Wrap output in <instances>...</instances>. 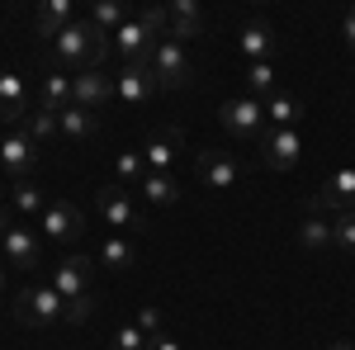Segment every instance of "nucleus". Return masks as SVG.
Listing matches in <instances>:
<instances>
[{
  "label": "nucleus",
  "mask_w": 355,
  "mask_h": 350,
  "mask_svg": "<svg viewBox=\"0 0 355 350\" xmlns=\"http://www.w3.org/2000/svg\"><path fill=\"white\" fill-rule=\"evenodd\" d=\"M48 48H53L57 71H67V76H76V71H100L105 57H110V48H114V33L95 28L90 19H76L71 28H62Z\"/></svg>",
  "instance_id": "obj_1"
},
{
  "label": "nucleus",
  "mask_w": 355,
  "mask_h": 350,
  "mask_svg": "<svg viewBox=\"0 0 355 350\" xmlns=\"http://www.w3.org/2000/svg\"><path fill=\"white\" fill-rule=\"evenodd\" d=\"M162 38H166V10L152 5V10H137L133 19L114 33V48L123 53V67H128V62H152Z\"/></svg>",
  "instance_id": "obj_2"
},
{
  "label": "nucleus",
  "mask_w": 355,
  "mask_h": 350,
  "mask_svg": "<svg viewBox=\"0 0 355 350\" xmlns=\"http://www.w3.org/2000/svg\"><path fill=\"white\" fill-rule=\"evenodd\" d=\"M95 209H100V218L110 222V227H119V232H147L152 227V218H147V209H137V199L128 194L123 185H100V194H95Z\"/></svg>",
  "instance_id": "obj_3"
},
{
  "label": "nucleus",
  "mask_w": 355,
  "mask_h": 350,
  "mask_svg": "<svg viewBox=\"0 0 355 350\" xmlns=\"http://www.w3.org/2000/svg\"><path fill=\"white\" fill-rule=\"evenodd\" d=\"M15 317L24 326H53L67 322V298L57 294L53 284H28L15 294Z\"/></svg>",
  "instance_id": "obj_4"
},
{
  "label": "nucleus",
  "mask_w": 355,
  "mask_h": 350,
  "mask_svg": "<svg viewBox=\"0 0 355 350\" xmlns=\"http://www.w3.org/2000/svg\"><path fill=\"white\" fill-rule=\"evenodd\" d=\"M218 123H223L232 137H237V142H261V137L270 133V123H266V105H261V100H251V95L223 100Z\"/></svg>",
  "instance_id": "obj_5"
},
{
  "label": "nucleus",
  "mask_w": 355,
  "mask_h": 350,
  "mask_svg": "<svg viewBox=\"0 0 355 350\" xmlns=\"http://www.w3.org/2000/svg\"><path fill=\"white\" fill-rule=\"evenodd\" d=\"M147 67L157 71V81H162L166 90H185V85L194 81V57H190V48L175 43V38H162Z\"/></svg>",
  "instance_id": "obj_6"
},
{
  "label": "nucleus",
  "mask_w": 355,
  "mask_h": 350,
  "mask_svg": "<svg viewBox=\"0 0 355 350\" xmlns=\"http://www.w3.org/2000/svg\"><path fill=\"white\" fill-rule=\"evenodd\" d=\"M194 175L209 189H237L246 180V161L232 157V152H223V147H204V152L194 157Z\"/></svg>",
  "instance_id": "obj_7"
},
{
  "label": "nucleus",
  "mask_w": 355,
  "mask_h": 350,
  "mask_svg": "<svg viewBox=\"0 0 355 350\" xmlns=\"http://www.w3.org/2000/svg\"><path fill=\"white\" fill-rule=\"evenodd\" d=\"M355 209V166H341L331 170L318 194H308V213H351Z\"/></svg>",
  "instance_id": "obj_8"
},
{
  "label": "nucleus",
  "mask_w": 355,
  "mask_h": 350,
  "mask_svg": "<svg viewBox=\"0 0 355 350\" xmlns=\"http://www.w3.org/2000/svg\"><path fill=\"white\" fill-rule=\"evenodd\" d=\"M157 90H162V81H157V71L147 67V62H128L119 76H114V100H123L128 109H142L157 100Z\"/></svg>",
  "instance_id": "obj_9"
},
{
  "label": "nucleus",
  "mask_w": 355,
  "mask_h": 350,
  "mask_svg": "<svg viewBox=\"0 0 355 350\" xmlns=\"http://www.w3.org/2000/svg\"><path fill=\"white\" fill-rule=\"evenodd\" d=\"M33 166H38V142H33L24 128H10V133L0 137V170H5L10 180H28Z\"/></svg>",
  "instance_id": "obj_10"
},
{
  "label": "nucleus",
  "mask_w": 355,
  "mask_h": 350,
  "mask_svg": "<svg viewBox=\"0 0 355 350\" xmlns=\"http://www.w3.org/2000/svg\"><path fill=\"white\" fill-rule=\"evenodd\" d=\"M256 147H261V166L266 170H294L299 152H303V137H299V128H270Z\"/></svg>",
  "instance_id": "obj_11"
},
{
  "label": "nucleus",
  "mask_w": 355,
  "mask_h": 350,
  "mask_svg": "<svg viewBox=\"0 0 355 350\" xmlns=\"http://www.w3.org/2000/svg\"><path fill=\"white\" fill-rule=\"evenodd\" d=\"M90 279H95V261H90V256H67V261L53 270V289L67 298V303H76V298L90 294Z\"/></svg>",
  "instance_id": "obj_12"
},
{
  "label": "nucleus",
  "mask_w": 355,
  "mask_h": 350,
  "mask_svg": "<svg viewBox=\"0 0 355 350\" xmlns=\"http://www.w3.org/2000/svg\"><path fill=\"white\" fill-rule=\"evenodd\" d=\"M110 100H114V76L105 71V67H100V71H76V76H71V105L100 114Z\"/></svg>",
  "instance_id": "obj_13"
},
{
  "label": "nucleus",
  "mask_w": 355,
  "mask_h": 350,
  "mask_svg": "<svg viewBox=\"0 0 355 350\" xmlns=\"http://www.w3.org/2000/svg\"><path fill=\"white\" fill-rule=\"evenodd\" d=\"M43 237L48 242H76L81 237V227H85V218H81V209L76 204H67V199H53L48 209H43Z\"/></svg>",
  "instance_id": "obj_14"
},
{
  "label": "nucleus",
  "mask_w": 355,
  "mask_h": 350,
  "mask_svg": "<svg viewBox=\"0 0 355 350\" xmlns=\"http://www.w3.org/2000/svg\"><path fill=\"white\" fill-rule=\"evenodd\" d=\"M28 114H33V100H28L24 76H15V71H0V123H10V128H24Z\"/></svg>",
  "instance_id": "obj_15"
},
{
  "label": "nucleus",
  "mask_w": 355,
  "mask_h": 350,
  "mask_svg": "<svg viewBox=\"0 0 355 350\" xmlns=\"http://www.w3.org/2000/svg\"><path fill=\"white\" fill-rule=\"evenodd\" d=\"M237 48H242L246 67H251V62H275V53H279V33L270 28V19H246Z\"/></svg>",
  "instance_id": "obj_16"
},
{
  "label": "nucleus",
  "mask_w": 355,
  "mask_h": 350,
  "mask_svg": "<svg viewBox=\"0 0 355 350\" xmlns=\"http://www.w3.org/2000/svg\"><path fill=\"white\" fill-rule=\"evenodd\" d=\"M166 38H175V43H185V38H199L204 33V10L194 5V0H166Z\"/></svg>",
  "instance_id": "obj_17"
},
{
  "label": "nucleus",
  "mask_w": 355,
  "mask_h": 350,
  "mask_svg": "<svg viewBox=\"0 0 355 350\" xmlns=\"http://www.w3.org/2000/svg\"><path fill=\"white\" fill-rule=\"evenodd\" d=\"M0 251H5L19 270H33L38 261H43V242H38V232H33V227H19V222L0 237Z\"/></svg>",
  "instance_id": "obj_18"
},
{
  "label": "nucleus",
  "mask_w": 355,
  "mask_h": 350,
  "mask_svg": "<svg viewBox=\"0 0 355 350\" xmlns=\"http://www.w3.org/2000/svg\"><path fill=\"white\" fill-rule=\"evenodd\" d=\"M180 142H185V133H180V128H157V133L147 137V147H142L147 170H171L175 152H180Z\"/></svg>",
  "instance_id": "obj_19"
},
{
  "label": "nucleus",
  "mask_w": 355,
  "mask_h": 350,
  "mask_svg": "<svg viewBox=\"0 0 355 350\" xmlns=\"http://www.w3.org/2000/svg\"><path fill=\"white\" fill-rule=\"evenodd\" d=\"M33 24H38V38H48V43H53L62 28L76 24V5H71V0H43V5H38V15H33Z\"/></svg>",
  "instance_id": "obj_20"
},
{
  "label": "nucleus",
  "mask_w": 355,
  "mask_h": 350,
  "mask_svg": "<svg viewBox=\"0 0 355 350\" xmlns=\"http://www.w3.org/2000/svg\"><path fill=\"white\" fill-rule=\"evenodd\" d=\"M57 133L67 137V142H90V137L100 133V114H90V109L71 105L57 114Z\"/></svg>",
  "instance_id": "obj_21"
},
{
  "label": "nucleus",
  "mask_w": 355,
  "mask_h": 350,
  "mask_svg": "<svg viewBox=\"0 0 355 350\" xmlns=\"http://www.w3.org/2000/svg\"><path fill=\"white\" fill-rule=\"evenodd\" d=\"M38 109H48V114L71 109V76H67V71H48V76L38 81Z\"/></svg>",
  "instance_id": "obj_22"
},
{
  "label": "nucleus",
  "mask_w": 355,
  "mask_h": 350,
  "mask_svg": "<svg viewBox=\"0 0 355 350\" xmlns=\"http://www.w3.org/2000/svg\"><path fill=\"white\" fill-rule=\"evenodd\" d=\"M299 246L303 251H336V227L322 213H308L299 222Z\"/></svg>",
  "instance_id": "obj_23"
},
{
  "label": "nucleus",
  "mask_w": 355,
  "mask_h": 350,
  "mask_svg": "<svg viewBox=\"0 0 355 350\" xmlns=\"http://www.w3.org/2000/svg\"><path fill=\"white\" fill-rule=\"evenodd\" d=\"M53 199L43 194V189L33 185V180H10V209L24 218H43V209H48Z\"/></svg>",
  "instance_id": "obj_24"
},
{
  "label": "nucleus",
  "mask_w": 355,
  "mask_h": 350,
  "mask_svg": "<svg viewBox=\"0 0 355 350\" xmlns=\"http://www.w3.org/2000/svg\"><path fill=\"white\" fill-rule=\"evenodd\" d=\"M303 114H308V109H303L299 95H284V90H279V95L266 100V123H270V128H299Z\"/></svg>",
  "instance_id": "obj_25"
},
{
  "label": "nucleus",
  "mask_w": 355,
  "mask_h": 350,
  "mask_svg": "<svg viewBox=\"0 0 355 350\" xmlns=\"http://www.w3.org/2000/svg\"><path fill=\"white\" fill-rule=\"evenodd\" d=\"M242 81H246V95L251 100H270V95H279V76H275V62H251L242 71Z\"/></svg>",
  "instance_id": "obj_26"
},
{
  "label": "nucleus",
  "mask_w": 355,
  "mask_h": 350,
  "mask_svg": "<svg viewBox=\"0 0 355 350\" xmlns=\"http://www.w3.org/2000/svg\"><path fill=\"white\" fill-rule=\"evenodd\" d=\"M85 19H90L95 28H105V33H119V28H123L128 19H133V10H128L123 0H95Z\"/></svg>",
  "instance_id": "obj_27"
},
{
  "label": "nucleus",
  "mask_w": 355,
  "mask_h": 350,
  "mask_svg": "<svg viewBox=\"0 0 355 350\" xmlns=\"http://www.w3.org/2000/svg\"><path fill=\"white\" fill-rule=\"evenodd\" d=\"M137 189H142L147 204H175V199H180V185L171 180V170H147Z\"/></svg>",
  "instance_id": "obj_28"
},
{
  "label": "nucleus",
  "mask_w": 355,
  "mask_h": 350,
  "mask_svg": "<svg viewBox=\"0 0 355 350\" xmlns=\"http://www.w3.org/2000/svg\"><path fill=\"white\" fill-rule=\"evenodd\" d=\"M100 265H110V270H133L137 265V251L128 237H105L100 242Z\"/></svg>",
  "instance_id": "obj_29"
},
{
  "label": "nucleus",
  "mask_w": 355,
  "mask_h": 350,
  "mask_svg": "<svg viewBox=\"0 0 355 350\" xmlns=\"http://www.w3.org/2000/svg\"><path fill=\"white\" fill-rule=\"evenodd\" d=\"M114 175H119L123 185H142V175H147V161H142V152H123V157L114 161Z\"/></svg>",
  "instance_id": "obj_30"
},
{
  "label": "nucleus",
  "mask_w": 355,
  "mask_h": 350,
  "mask_svg": "<svg viewBox=\"0 0 355 350\" xmlns=\"http://www.w3.org/2000/svg\"><path fill=\"white\" fill-rule=\"evenodd\" d=\"M24 133L33 137V142H48V137L57 133V114H48V109H33L24 119Z\"/></svg>",
  "instance_id": "obj_31"
},
{
  "label": "nucleus",
  "mask_w": 355,
  "mask_h": 350,
  "mask_svg": "<svg viewBox=\"0 0 355 350\" xmlns=\"http://www.w3.org/2000/svg\"><path fill=\"white\" fill-rule=\"evenodd\" d=\"M336 251H346V256H355V209L351 213H336Z\"/></svg>",
  "instance_id": "obj_32"
},
{
  "label": "nucleus",
  "mask_w": 355,
  "mask_h": 350,
  "mask_svg": "<svg viewBox=\"0 0 355 350\" xmlns=\"http://www.w3.org/2000/svg\"><path fill=\"white\" fill-rule=\"evenodd\" d=\"M110 350H147V336L137 331V322H128V326H119V331H114Z\"/></svg>",
  "instance_id": "obj_33"
},
{
  "label": "nucleus",
  "mask_w": 355,
  "mask_h": 350,
  "mask_svg": "<svg viewBox=\"0 0 355 350\" xmlns=\"http://www.w3.org/2000/svg\"><path fill=\"white\" fill-rule=\"evenodd\" d=\"M137 331H142V336H162V331H166L162 313H157L152 303H142V308H137Z\"/></svg>",
  "instance_id": "obj_34"
},
{
  "label": "nucleus",
  "mask_w": 355,
  "mask_h": 350,
  "mask_svg": "<svg viewBox=\"0 0 355 350\" xmlns=\"http://www.w3.org/2000/svg\"><path fill=\"white\" fill-rule=\"evenodd\" d=\"M95 313V294H85V298H76V303H67V322H85Z\"/></svg>",
  "instance_id": "obj_35"
},
{
  "label": "nucleus",
  "mask_w": 355,
  "mask_h": 350,
  "mask_svg": "<svg viewBox=\"0 0 355 350\" xmlns=\"http://www.w3.org/2000/svg\"><path fill=\"white\" fill-rule=\"evenodd\" d=\"M147 350H185V346H180L175 336H166V331H162V336H147Z\"/></svg>",
  "instance_id": "obj_36"
},
{
  "label": "nucleus",
  "mask_w": 355,
  "mask_h": 350,
  "mask_svg": "<svg viewBox=\"0 0 355 350\" xmlns=\"http://www.w3.org/2000/svg\"><path fill=\"white\" fill-rule=\"evenodd\" d=\"M341 38H346V48L355 53V10H346V19H341Z\"/></svg>",
  "instance_id": "obj_37"
},
{
  "label": "nucleus",
  "mask_w": 355,
  "mask_h": 350,
  "mask_svg": "<svg viewBox=\"0 0 355 350\" xmlns=\"http://www.w3.org/2000/svg\"><path fill=\"white\" fill-rule=\"evenodd\" d=\"M10 227H15V218H10V209H5V204H0V237H5V232H10Z\"/></svg>",
  "instance_id": "obj_38"
},
{
  "label": "nucleus",
  "mask_w": 355,
  "mask_h": 350,
  "mask_svg": "<svg viewBox=\"0 0 355 350\" xmlns=\"http://www.w3.org/2000/svg\"><path fill=\"white\" fill-rule=\"evenodd\" d=\"M327 350H355V346H351V341H331Z\"/></svg>",
  "instance_id": "obj_39"
},
{
  "label": "nucleus",
  "mask_w": 355,
  "mask_h": 350,
  "mask_svg": "<svg viewBox=\"0 0 355 350\" xmlns=\"http://www.w3.org/2000/svg\"><path fill=\"white\" fill-rule=\"evenodd\" d=\"M0 298H5V270H0Z\"/></svg>",
  "instance_id": "obj_40"
}]
</instances>
